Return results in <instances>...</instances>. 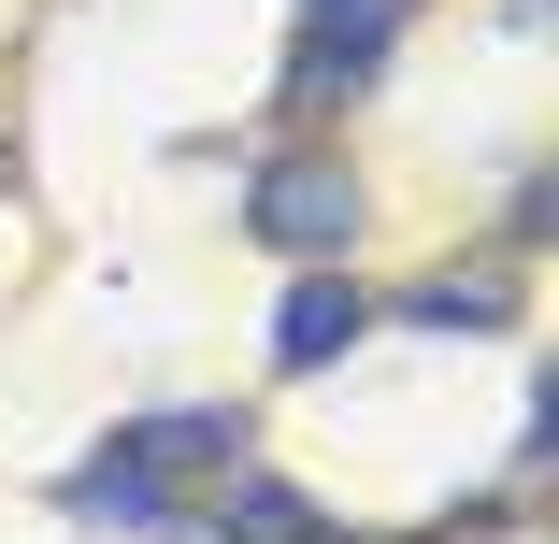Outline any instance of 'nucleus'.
<instances>
[{
  "label": "nucleus",
  "instance_id": "obj_1",
  "mask_svg": "<svg viewBox=\"0 0 559 544\" xmlns=\"http://www.w3.org/2000/svg\"><path fill=\"white\" fill-rule=\"evenodd\" d=\"M245 401H158V415H130L116 445H86L72 473H58V516L72 530H173L187 501H215L245 473Z\"/></svg>",
  "mask_w": 559,
  "mask_h": 544
},
{
  "label": "nucleus",
  "instance_id": "obj_2",
  "mask_svg": "<svg viewBox=\"0 0 559 544\" xmlns=\"http://www.w3.org/2000/svg\"><path fill=\"white\" fill-rule=\"evenodd\" d=\"M245 230H259L273 258L330 273V258L359 244V172L330 158V144H287V158H259V186H245Z\"/></svg>",
  "mask_w": 559,
  "mask_h": 544
},
{
  "label": "nucleus",
  "instance_id": "obj_3",
  "mask_svg": "<svg viewBox=\"0 0 559 544\" xmlns=\"http://www.w3.org/2000/svg\"><path fill=\"white\" fill-rule=\"evenodd\" d=\"M402 15H416V0H316V29H301V58H287V100H345V86H373Z\"/></svg>",
  "mask_w": 559,
  "mask_h": 544
},
{
  "label": "nucleus",
  "instance_id": "obj_4",
  "mask_svg": "<svg viewBox=\"0 0 559 544\" xmlns=\"http://www.w3.org/2000/svg\"><path fill=\"white\" fill-rule=\"evenodd\" d=\"M359 330H373V301L345 287V258H330V273H301V287H287V315H273V359H287V373H330Z\"/></svg>",
  "mask_w": 559,
  "mask_h": 544
},
{
  "label": "nucleus",
  "instance_id": "obj_5",
  "mask_svg": "<svg viewBox=\"0 0 559 544\" xmlns=\"http://www.w3.org/2000/svg\"><path fill=\"white\" fill-rule=\"evenodd\" d=\"M330 516L287 487V473H230V487H215V544H316Z\"/></svg>",
  "mask_w": 559,
  "mask_h": 544
},
{
  "label": "nucleus",
  "instance_id": "obj_6",
  "mask_svg": "<svg viewBox=\"0 0 559 544\" xmlns=\"http://www.w3.org/2000/svg\"><path fill=\"white\" fill-rule=\"evenodd\" d=\"M402 315L416 330H516V287L502 273H430V287H402Z\"/></svg>",
  "mask_w": 559,
  "mask_h": 544
},
{
  "label": "nucleus",
  "instance_id": "obj_7",
  "mask_svg": "<svg viewBox=\"0 0 559 544\" xmlns=\"http://www.w3.org/2000/svg\"><path fill=\"white\" fill-rule=\"evenodd\" d=\"M0 172H15V158H0Z\"/></svg>",
  "mask_w": 559,
  "mask_h": 544
},
{
  "label": "nucleus",
  "instance_id": "obj_8",
  "mask_svg": "<svg viewBox=\"0 0 559 544\" xmlns=\"http://www.w3.org/2000/svg\"><path fill=\"white\" fill-rule=\"evenodd\" d=\"M316 544H330V530H316Z\"/></svg>",
  "mask_w": 559,
  "mask_h": 544
}]
</instances>
